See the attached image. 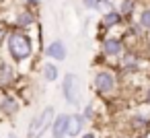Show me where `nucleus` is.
I'll return each instance as SVG.
<instances>
[{"instance_id":"nucleus-18","label":"nucleus","mask_w":150,"mask_h":138,"mask_svg":"<svg viewBox=\"0 0 150 138\" xmlns=\"http://www.w3.org/2000/svg\"><path fill=\"white\" fill-rule=\"evenodd\" d=\"M93 9H97V11H113L111 9V0H95V6Z\"/></svg>"},{"instance_id":"nucleus-10","label":"nucleus","mask_w":150,"mask_h":138,"mask_svg":"<svg viewBox=\"0 0 150 138\" xmlns=\"http://www.w3.org/2000/svg\"><path fill=\"white\" fill-rule=\"evenodd\" d=\"M121 68H123V72H138L140 70V58L136 54L121 56Z\"/></svg>"},{"instance_id":"nucleus-12","label":"nucleus","mask_w":150,"mask_h":138,"mask_svg":"<svg viewBox=\"0 0 150 138\" xmlns=\"http://www.w3.org/2000/svg\"><path fill=\"white\" fill-rule=\"evenodd\" d=\"M121 23H123V17H121L119 11H115V9L103 15V25H105L107 29H111V27H119Z\"/></svg>"},{"instance_id":"nucleus-5","label":"nucleus","mask_w":150,"mask_h":138,"mask_svg":"<svg viewBox=\"0 0 150 138\" xmlns=\"http://www.w3.org/2000/svg\"><path fill=\"white\" fill-rule=\"evenodd\" d=\"M101 50H103V56H105V58L117 60V58H121V54H123V41H121L119 37H105L103 43H101Z\"/></svg>"},{"instance_id":"nucleus-1","label":"nucleus","mask_w":150,"mask_h":138,"mask_svg":"<svg viewBox=\"0 0 150 138\" xmlns=\"http://www.w3.org/2000/svg\"><path fill=\"white\" fill-rule=\"evenodd\" d=\"M6 46H8V54L13 58V62L17 64H25L31 60L33 56V43H31V37L27 33H23L21 29L17 31H11L6 35Z\"/></svg>"},{"instance_id":"nucleus-23","label":"nucleus","mask_w":150,"mask_h":138,"mask_svg":"<svg viewBox=\"0 0 150 138\" xmlns=\"http://www.w3.org/2000/svg\"><path fill=\"white\" fill-rule=\"evenodd\" d=\"M84 4L86 6H95V0H84Z\"/></svg>"},{"instance_id":"nucleus-19","label":"nucleus","mask_w":150,"mask_h":138,"mask_svg":"<svg viewBox=\"0 0 150 138\" xmlns=\"http://www.w3.org/2000/svg\"><path fill=\"white\" fill-rule=\"evenodd\" d=\"M25 2H27V6H39L41 0H25Z\"/></svg>"},{"instance_id":"nucleus-2","label":"nucleus","mask_w":150,"mask_h":138,"mask_svg":"<svg viewBox=\"0 0 150 138\" xmlns=\"http://www.w3.org/2000/svg\"><path fill=\"white\" fill-rule=\"evenodd\" d=\"M54 117H56V111H54V107H52V105H50V107H45L41 113H37V115L31 120L29 128H27V138H41V136L52 128Z\"/></svg>"},{"instance_id":"nucleus-8","label":"nucleus","mask_w":150,"mask_h":138,"mask_svg":"<svg viewBox=\"0 0 150 138\" xmlns=\"http://www.w3.org/2000/svg\"><path fill=\"white\" fill-rule=\"evenodd\" d=\"M19 111V101L13 95H2L0 97V113L2 115H15Z\"/></svg>"},{"instance_id":"nucleus-17","label":"nucleus","mask_w":150,"mask_h":138,"mask_svg":"<svg viewBox=\"0 0 150 138\" xmlns=\"http://www.w3.org/2000/svg\"><path fill=\"white\" fill-rule=\"evenodd\" d=\"M136 11V0H121V4H119V15L121 17H127Z\"/></svg>"},{"instance_id":"nucleus-24","label":"nucleus","mask_w":150,"mask_h":138,"mask_svg":"<svg viewBox=\"0 0 150 138\" xmlns=\"http://www.w3.org/2000/svg\"><path fill=\"white\" fill-rule=\"evenodd\" d=\"M8 138H17V136H15V134H8Z\"/></svg>"},{"instance_id":"nucleus-15","label":"nucleus","mask_w":150,"mask_h":138,"mask_svg":"<svg viewBox=\"0 0 150 138\" xmlns=\"http://www.w3.org/2000/svg\"><path fill=\"white\" fill-rule=\"evenodd\" d=\"M43 78H45L47 83H54V80H58V68H56L54 64L45 62V64H43Z\"/></svg>"},{"instance_id":"nucleus-14","label":"nucleus","mask_w":150,"mask_h":138,"mask_svg":"<svg viewBox=\"0 0 150 138\" xmlns=\"http://www.w3.org/2000/svg\"><path fill=\"white\" fill-rule=\"evenodd\" d=\"M13 80H15V70H13V66L6 64V62H0V87H4V85H8V83H13Z\"/></svg>"},{"instance_id":"nucleus-3","label":"nucleus","mask_w":150,"mask_h":138,"mask_svg":"<svg viewBox=\"0 0 150 138\" xmlns=\"http://www.w3.org/2000/svg\"><path fill=\"white\" fill-rule=\"evenodd\" d=\"M93 87H95V91L101 93V95H111V93L117 91V78H115V74H113L111 70L99 68V70L95 72V76H93Z\"/></svg>"},{"instance_id":"nucleus-6","label":"nucleus","mask_w":150,"mask_h":138,"mask_svg":"<svg viewBox=\"0 0 150 138\" xmlns=\"http://www.w3.org/2000/svg\"><path fill=\"white\" fill-rule=\"evenodd\" d=\"M68 120L70 113H58L52 124V138H66L68 134Z\"/></svg>"},{"instance_id":"nucleus-22","label":"nucleus","mask_w":150,"mask_h":138,"mask_svg":"<svg viewBox=\"0 0 150 138\" xmlns=\"http://www.w3.org/2000/svg\"><path fill=\"white\" fill-rule=\"evenodd\" d=\"M146 103L150 105V89H146Z\"/></svg>"},{"instance_id":"nucleus-16","label":"nucleus","mask_w":150,"mask_h":138,"mask_svg":"<svg viewBox=\"0 0 150 138\" xmlns=\"http://www.w3.org/2000/svg\"><path fill=\"white\" fill-rule=\"evenodd\" d=\"M138 25H140V29L150 31V6L142 9V13H140V17H138Z\"/></svg>"},{"instance_id":"nucleus-9","label":"nucleus","mask_w":150,"mask_h":138,"mask_svg":"<svg viewBox=\"0 0 150 138\" xmlns=\"http://www.w3.org/2000/svg\"><path fill=\"white\" fill-rule=\"evenodd\" d=\"M86 124V120H84V115L82 113H70V120H68V134L66 136H78L80 132H82V126Z\"/></svg>"},{"instance_id":"nucleus-20","label":"nucleus","mask_w":150,"mask_h":138,"mask_svg":"<svg viewBox=\"0 0 150 138\" xmlns=\"http://www.w3.org/2000/svg\"><path fill=\"white\" fill-rule=\"evenodd\" d=\"M4 37H6V31H4V27H2V25H0V43L4 41Z\"/></svg>"},{"instance_id":"nucleus-7","label":"nucleus","mask_w":150,"mask_h":138,"mask_svg":"<svg viewBox=\"0 0 150 138\" xmlns=\"http://www.w3.org/2000/svg\"><path fill=\"white\" fill-rule=\"evenodd\" d=\"M45 56H47V58H52V60L62 62V60H66L68 50H66V46H64V41H62V39H54V41L45 48Z\"/></svg>"},{"instance_id":"nucleus-4","label":"nucleus","mask_w":150,"mask_h":138,"mask_svg":"<svg viewBox=\"0 0 150 138\" xmlns=\"http://www.w3.org/2000/svg\"><path fill=\"white\" fill-rule=\"evenodd\" d=\"M62 95L68 103L72 105H78L80 103V78L72 72H68L64 76V83H62Z\"/></svg>"},{"instance_id":"nucleus-11","label":"nucleus","mask_w":150,"mask_h":138,"mask_svg":"<svg viewBox=\"0 0 150 138\" xmlns=\"http://www.w3.org/2000/svg\"><path fill=\"white\" fill-rule=\"evenodd\" d=\"M35 23V15L31 11H19L17 17H15V25L19 29H25V27H31Z\"/></svg>"},{"instance_id":"nucleus-13","label":"nucleus","mask_w":150,"mask_h":138,"mask_svg":"<svg viewBox=\"0 0 150 138\" xmlns=\"http://www.w3.org/2000/svg\"><path fill=\"white\" fill-rule=\"evenodd\" d=\"M150 126V115H144V113H132L129 115V128L134 130H144Z\"/></svg>"},{"instance_id":"nucleus-21","label":"nucleus","mask_w":150,"mask_h":138,"mask_svg":"<svg viewBox=\"0 0 150 138\" xmlns=\"http://www.w3.org/2000/svg\"><path fill=\"white\" fill-rule=\"evenodd\" d=\"M82 138H97L93 132H86V134H82Z\"/></svg>"}]
</instances>
